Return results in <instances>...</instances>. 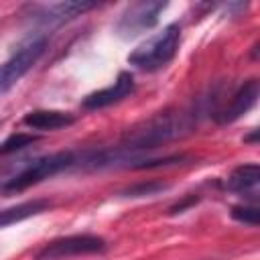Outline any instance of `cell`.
<instances>
[{
    "label": "cell",
    "mask_w": 260,
    "mask_h": 260,
    "mask_svg": "<svg viewBox=\"0 0 260 260\" xmlns=\"http://www.w3.org/2000/svg\"><path fill=\"white\" fill-rule=\"evenodd\" d=\"M79 167V152L59 150L51 154H41L32 158H20L10 162L0 173V191L2 193H20L57 173L71 171Z\"/></svg>",
    "instance_id": "6da1fadb"
},
{
    "label": "cell",
    "mask_w": 260,
    "mask_h": 260,
    "mask_svg": "<svg viewBox=\"0 0 260 260\" xmlns=\"http://www.w3.org/2000/svg\"><path fill=\"white\" fill-rule=\"evenodd\" d=\"M193 128V116L187 112H165L154 116L152 120L144 122L138 128H132L124 134L120 148H124L130 154L142 156V152L152 150L169 140H175L183 134H187Z\"/></svg>",
    "instance_id": "7a4b0ae2"
},
{
    "label": "cell",
    "mask_w": 260,
    "mask_h": 260,
    "mask_svg": "<svg viewBox=\"0 0 260 260\" xmlns=\"http://www.w3.org/2000/svg\"><path fill=\"white\" fill-rule=\"evenodd\" d=\"M179 47H181V26L177 22H171L160 32L140 43L128 55V63L142 71H158L177 57Z\"/></svg>",
    "instance_id": "3957f363"
},
{
    "label": "cell",
    "mask_w": 260,
    "mask_h": 260,
    "mask_svg": "<svg viewBox=\"0 0 260 260\" xmlns=\"http://www.w3.org/2000/svg\"><path fill=\"white\" fill-rule=\"evenodd\" d=\"M47 43V35H32L14 49V53L0 65V95L32 69V65L43 57Z\"/></svg>",
    "instance_id": "277c9868"
},
{
    "label": "cell",
    "mask_w": 260,
    "mask_h": 260,
    "mask_svg": "<svg viewBox=\"0 0 260 260\" xmlns=\"http://www.w3.org/2000/svg\"><path fill=\"white\" fill-rule=\"evenodd\" d=\"M108 250V242L95 234H73L47 242L39 252L37 260H67L75 256L102 254Z\"/></svg>",
    "instance_id": "5b68a950"
},
{
    "label": "cell",
    "mask_w": 260,
    "mask_h": 260,
    "mask_svg": "<svg viewBox=\"0 0 260 260\" xmlns=\"http://www.w3.org/2000/svg\"><path fill=\"white\" fill-rule=\"evenodd\" d=\"M167 8V2L160 0H140L126 6V10L120 14V20L116 22V32L122 39H132L148 28H152L158 22L160 12Z\"/></svg>",
    "instance_id": "8992f818"
},
{
    "label": "cell",
    "mask_w": 260,
    "mask_h": 260,
    "mask_svg": "<svg viewBox=\"0 0 260 260\" xmlns=\"http://www.w3.org/2000/svg\"><path fill=\"white\" fill-rule=\"evenodd\" d=\"M98 8V2H55V4H32L28 16L32 22L43 26H59L89 10Z\"/></svg>",
    "instance_id": "52a82bcc"
},
{
    "label": "cell",
    "mask_w": 260,
    "mask_h": 260,
    "mask_svg": "<svg viewBox=\"0 0 260 260\" xmlns=\"http://www.w3.org/2000/svg\"><path fill=\"white\" fill-rule=\"evenodd\" d=\"M132 93H134V77L128 71H122V73H118L116 81L110 83L108 87H102L98 91L87 93L81 100V106L85 110H102V108L114 106V104L130 98Z\"/></svg>",
    "instance_id": "ba28073f"
},
{
    "label": "cell",
    "mask_w": 260,
    "mask_h": 260,
    "mask_svg": "<svg viewBox=\"0 0 260 260\" xmlns=\"http://www.w3.org/2000/svg\"><path fill=\"white\" fill-rule=\"evenodd\" d=\"M258 93H260V83H258V79H248V81H244V83L236 89V93L232 95V100L228 102V106L215 114L217 124H232V122H236L238 118H242L246 112H250V110L256 106Z\"/></svg>",
    "instance_id": "9c48e42d"
},
{
    "label": "cell",
    "mask_w": 260,
    "mask_h": 260,
    "mask_svg": "<svg viewBox=\"0 0 260 260\" xmlns=\"http://www.w3.org/2000/svg\"><path fill=\"white\" fill-rule=\"evenodd\" d=\"M258 183H260V167L256 162H246L236 167L230 177L225 179V189L232 193H242L256 197L258 195Z\"/></svg>",
    "instance_id": "30bf717a"
},
{
    "label": "cell",
    "mask_w": 260,
    "mask_h": 260,
    "mask_svg": "<svg viewBox=\"0 0 260 260\" xmlns=\"http://www.w3.org/2000/svg\"><path fill=\"white\" fill-rule=\"evenodd\" d=\"M22 124L32 130H59L75 124V116L61 110H32L22 118Z\"/></svg>",
    "instance_id": "8fae6325"
},
{
    "label": "cell",
    "mask_w": 260,
    "mask_h": 260,
    "mask_svg": "<svg viewBox=\"0 0 260 260\" xmlns=\"http://www.w3.org/2000/svg\"><path fill=\"white\" fill-rule=\"evenodd\" d=\"M51 207H53V201H49V199H28V201L16 203L12 207H4V209H0V230L8 228L12 223L24 221L32 215H39Z\"/></svg>",
    "instance_id": "7c38bea8"
},
{
    "label": "cell",
    "mask_w": 260,
    "mask_h": 260,
    "mask_svg": "<svg viewBox=\"0 0 260 260\" xmlns=\"http://www.w3.org/2000/svg\"><path fill=\"white\" fill-rule=\"evenodd\" d=\"M39 140L37 134H26V132H14L10 134L4 142H0V156L4 154H12V152H18L30 144H35Z\"/></svg>",
    "instance_id": "4fadbf2b"
},
{
    "label": "cell",
    "mask_w": 260,
    "mask_h": 260,
    "mask_svg": "<svg viewBox=\"0 0 260 260\" xmlns=\"http://www.w3.org/2000/svg\"><path fill=\"white\" fill-rule=\"evenodd\" d=\"M167 187H169L167 183L154 181V179H150V181H138V183L126 187V189L122 191V195H124V197H148V195H156V193L165 191Z\"/></svg>",
    "instance_id": "5bb4252c"
},
{
    "label": "cell",
    "mask_w": 260,
    "mask_h": 260,
    "mask_svg": "<svg viewBox=\"0 0 260 260\" xmlns=\"http://www.w3.org/2000/svg\"><path fill=\"white\" fill-rule=\"evenodd\" d=\"M232 217L244 225H250V228H256L258 221H260V209L258 205H234L232 207Z\"/></svg>",
    "instance_id": "9a60e30c"
}]
</instances>
